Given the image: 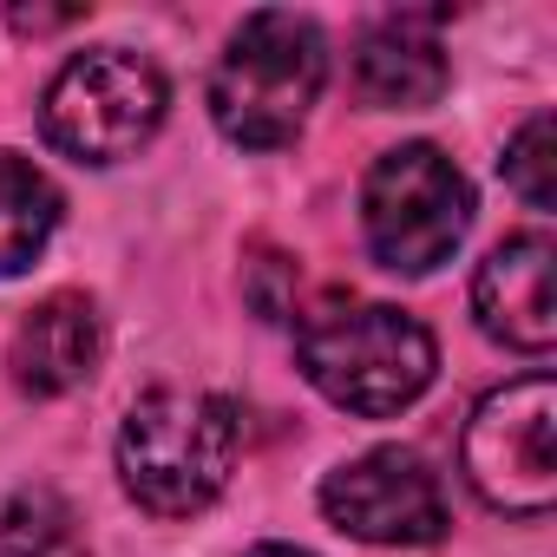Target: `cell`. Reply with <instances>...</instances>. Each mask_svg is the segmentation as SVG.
<instances>
[{
	"label": "cell",
	"instance_id": "7",
	"mask_svg": "<svg viewBox=\"0 0 557 557\" xmlns=\"http://www.w3.org/2000/svg\"><path fill=\"white\" fill-rule=\"evenodd\" d=\"M322 511L335 531L361 544H440L446 537V492L440 472L413 446H374L322 479Z\"/></svg>",
	"mask_w": 557,
	"mask_h": 557
},
{
	"label": "cell",
	"instance_id": "4",
	"mask_svg": "<svg viewBox=\"0 0 557 557\" xmlns=\"http://www.w3.org/2000/svg\"><path fill=\"white\" fill-rule=\"evenodd\" d=\"M472 223V184L440 145H394L361 190V230L381 269L426 275L440 269Z\"/></svg>",
	"mask_w": 557,
	"mask_h": 557
},
{
	"label": "cell",
	"instance_id": "5",
	"mask_svg": "<svg viewBox=\"0 0 557 557\" xmlns=\"http://www.w3.org/2000/svg\"><path fill=\"white\" fill-rule=\"evenodd\" d=\"M164 106H171L164 73L145 53L99 47V53H79L60 66V79L47 86L40 125L66 158L119 164V158L151 145V132L164 125Z\"/></svg>",
	"mask_w": 557,
	"mask_h": 557
},
{
	"label": "cell",
	"instance_id": "2",
	"mask_svg": "<svg viewBox=\"0 0 557 557\" xmlns=\"http://www.w3.org/2000/svg\"><path fill=\"white\" fill-rule=\"evenodd\" d=\"M322 79H329V47H322L315 21L262 8L230 34L223 60L210 73V119L230 145L275 151L309 125Z\"/></svg>",
	"mask_w": 557,
	"mask_h": 557
},
{
	"label": "cell",
	"instance_id": "1",
	"mask_svg": "<svg viewBox=\"0 0 557 557\" xmlns=\"http://www.w3.org/2000/svg\"><path fill=\"white\" fill-rule=\"evenodd\" d=\"M296 355H302V374L322 400L361 413V420H387L400 407H413L426 387H433V335L407 315V309H387V302H322L315 315H302V335H296Z\"/></svg>",
	"mask_w": 557,
	"mask_h": 557
},
{
	"label": "cell",
	"instance_id": "10",
	"mask_svg": "<svg viewBox=\"0 0 557 557\" xmlns=\"http://www.w3.org/2000/svg\"><path fill=\"white\" fill-rule=\"evenodd\" d=\"M99 368V315L86 296H47L14 335V374L27 394H66Z\"/></svg>",
	"mask_w": 557,
	"mask_h": 557
},
{
	"label": "cell",
	"instance_id": "6",
	"mask_svg": "<svg viewBox=\"0 0 557 557\" xmlns=\"http://www.w3.org/2000/svg\"><path fill=\"white\" fill-rule=\"evenodd\" d=\"M466 479L492 511L544 518L557 505V387L550 374H524L492 387L459 440Z\"/></svg>",
	"mask_w": 557,
	"mask_h": 557
},
{
	"label": "cell",
	"instance_id": "12",
	"mask_svg": "<svg viewBox=\"0 0 557 557\" xmlns=\"http://www.w3.org/2000/svg\"><path fill=\"white\" fill-rule=\"evenodd\" d=\"M0 550L8 557H86V524L53 485H21L0 511Z\"/></svg>",
	"mask_w": 557,
	"mask_h": 557
},
{
	"label": "cell",
	"instance_id": "3",
	"mask_svg": "<svg viewBox=\"0 0 557 557\" xmlns=\"http://www.w3.org/2000/svg\"><path fill=\"white\" fill-rule=\"evenodd\" d=\"M236 446H243V426H236L230 400L190 394V387H158L119 426V479L145 511L190 518L230 485Z\"/></svg>",
	"mask_w": 557,
	"mask_h": 557
},
{
	"label": "cell",
	"instance_id": "14",
	"mask_svg": "<svg viewBox=\"0 0 557 557\" xmlns=\"http://www.w3.org/2000/svg\"><path fill=\"white\" fill-rule=\"evenodd\" d=\"M249 557H309V550H296V544H256Z\"/></svg>",
	"mask_w": 557,
	"mask_h": 557
},
{
	"label": "cell",
	"instance_id": "8",
	"mask_svg": "<svg viewBox=\"0 0 557 557\" xmlns=\"http://www.w3.org/2000/svg\"><path fill=\"white\" fill-rule=\"evenodd\" d=\"M479 329L518 355H544L557 342V243L544 230L505 236L472 275Z\"/></svg>",
	"mask_w": 557,
	"mask_h": 557
},
{
	"label": "cell",
	"instance_id": "13",
	"mask_svg": "<svg viewBox=\"0 0 557 557\" xmlns=\"http://www.w3.org/2000/svg\"><path fill=\"white\" fill-rule=\"evenodd\" d=\"M505 184H511L531 210H550V203H557V125H550V112H537V119L505 145Z\"/></svg>",
	"mask_w": 557,
	"mask_h": 557
},
{
	"label": "cell",
	"instance_id": "9",
	"mask_svg": "<svg viewBox=\"0 0 557 557\" xmlns=\"http://www.w3.org/2000/svg\"><path fill=\"white\" fill-rule=\"evenodd\" d=\"M355 79L368 106L387 112H420L446 92V53L433 34V14H387L361 34L355 47Z\"/></svg>",
	"mask_w": 557,
	"mask_h": 557
},
{
	"label": "cell",
	"instance_id": "11",
	"mask_svg": "<svg viewBox=\"0 0 557 557\" xmlns=\"http://www.w3.org/2000/svg\"><path fill=\"white\" fill-rule=\"evenodd\" d=\"M60 230V190L27 158L0 151V275H21Z\"/></svg>",
	"mask_w": 557,
	"mask_h": 557
}]
</instances>
